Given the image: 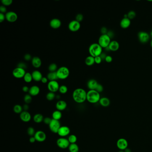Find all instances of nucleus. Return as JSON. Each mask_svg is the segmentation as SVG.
<instances>
[{"instance_id":"obj_1","label":"nucleus","mask_w":152,"mask_h":152,"mask_svg":"<svg viewBox=\"0 0 152 152\" xmlns=\"http://www.w3.org/2000/svg\"><path fill=\"white\" fill-rule=\"evenodd\" d=\"M86 94L87 92L83 88H76L73 92L72 98L75 102L82 104L86 100Z\"/></svg>"},{"instance_id":"obj_2","label":"nucleus","mask_w":152,"mask_h":152,"mask_svg":"<svg viewBox=\"0 0 152 152\" xmlns=\"http://www.w3.org/2000/svg\"><path fill=\"white\" fill-rule=\"evenodd\" d=\"M100 93L96 90H89L87 92L86 100L91 104H96L99 102L100 99Z\"/></svg>"},{"instance_id":"obj_3","label":"nucleus","mask_w":152,"mask_h":152,"mask_svg":"<svg viewBox=\"0 0 152 152\" xmlns=\"http://www.w3.org/2000/svg\"><path fill=\"white\" fill-rule=\"evenodd\" d=\"M90 55L93 57L99 56L103 52V48L98 43H93L91 44L88 49Z\"/></svg>"},{"instance_id":"obj_4","label":"nucleus","mask_w":152,"mask_h":152,"mask_svg":"<svg viewBox=\"0 0 152 152\" xmlns=\"http://www.w3.org/2000/svg\"><path fill=\"white\" fill-rule=\"evenodd\" d=\"M58 79L64 80L69 77L70 75V70L66 67L62 66L58 68L56 71Z\"/></svg>"},{"instance_id":"obj_5","label":"nucleus","mask_w":152,"mask_h":152,"mask_svg":"<svg viewBox=\"0 0 152 152\" xmlns=\"http://www.w3.org/2000/svg\"><path fill=\"white\" fill-rule=\"evenodd\" d=\"M110 38L106 34H101L98 39V44L101 46L103 48H107L108 47L109 44L110 43Z\"/></svg>"},{"instance_id":"obj_6","label":"nucleus","mask_w":152,"mask_h":152,"mask_svg":"<svg viewBox=\"0 0 152 152\" xmlns=\"http://www.w3.org/2000/svg\"><path fill=\"white\" fill-rule=\"evenodd\" d=\"M56 143L58 147L62 149L68 148L70 144L68 139L65 137L59 138L57 140Z\"/></svg>"},{"instance_id":"obj_7","label":"nucleus","mask_w":152,"mask_h":152,"mask_svg":"<svg viewBox=\"0 0 152 152\" xmlns=\"http://www.w3.org/2000/svg\"><path fill=\"white\" fill-rule=\"evenodd\" d=\"M61 126V124L59 120H55L53 119L50 125H49L50 130L54 133H58V131Z\"/></svg>"},{"instance_id":"obj_8","label":"nucleus","mask_w":152,"mask_h":152,"mask_svg":"<svg viewBox=\"0 0 152 152\" xmlns=\"http://www.w3.org/2000/svg\"><path fill=\"white\" fill-rule=\"evenodd\" d=\"M59 83L57 81H50L47 83V88L50 92H56L59 90Z\"/></svg>"},{"instance_id":"obj_9","label":"nucleus","mask_w":152,"mask_h":152,"mask_svg":"<svg viewBox=\"0 0 152 152\" xmlns=\"http://www.w3.org/2000/svg\"><path fill=\"white\" fill-rule=\"evenodd\" d=\"M26 72V70L17 67L15 69H13L12 72L13 75L16 78H21L24 77V75H25Z\"/></svg>"},{"instance_id":"obj_10","label":"nucleus","mask_w":152,"mask_h":152,"mask_svg":"<svg viewBox=\"0 0 152 152\" xmlns=\"http://www.w3.org/2000/svg\"><path fill=\"white\" fill-rule=\"evenodd\" d=\"M138 38L141 43H147L150 39V35L147 32L145 31H140L138 34Z\"/></svg>"},{"instance_id":"obj_11","label":"nucleus","mask_w":152,"mask_h":152,"mask_svg":"<svg viewBox=\"0 0 152 152\" xmlns=\"http://www.w3.org/2000/svg\"><path fill=\"white\" fill-rule=\"evenodd\" d=\"M68 27L69 30L71 31L76 32L80 29L81 25L80 23H79L75 20H74L70 21L68 24Z\"/></svg>"},{"instance_id":"obj_12","label":"nucleus","mask_w":152,"mask_h":152,"mask_svg":"<svg viewBox=\"0 0 152 152\" xmlns=\"http://www.w3.org/2000/svg\"><path fill=\"white\" fill-rule=\"evenodd\" d=\"M5 15L6 20L10 23H15L18 20V15L15 12L12 11H8Z\"/></svg>"},{"instance_id":"obj_13","label":"nucleus","mask_w":152,"mask_h":152,"mask_svg":"<svg viewBox=\"0 0 152 152\" xmlns=\"http://www.w3.org/2000/svg\"><path fill=\"white\" fill-rule=\"evenodd\" d=\"M34 137H35V139L38 142H42L47 139V135L44 132L41 130H39L36 132Z\"/></svg>"},{"instance_id":"obj_14","label":"nucleus","mask_w":152,"mask_h":152,"mask_svg":"<svg viewBox=\"0 0 152 152\" xmlns=\"http://www.w3.org/2000/svg\"><path fill=\"white\" fill-rule=\"evenodd\" d=\"M117 146L120 150H125L128 147V141L125 138H120L117 142Z\"/></svg>"},{"instance_id":"obj_15","label":"nucleus","mask_w":152,"mask_h":152,"mask_svg":"<svg viewBox=\"0 0 152 152\" xmlns=\"http://www.w3.org/2000/svg\"><path fill=\"white\" fill-rule=\"evenodd\" d=\"M70 129L67 126H62L58 131V134L61 137H64L68 136L70 133Z\"/></svg>"},{"instance_id":"obj_16","label":"nucleus","mask_w":152,"mask_h":152,"mask_svg":"<svg viewBox=\"0 0 152 152\" xmlns=\"http://www.w3.org/2000/svg\"><path fill=\"white\" fill-rule=\"evenodd\" d=\"M20 118L24 122H28L31 120V115L30 113L28 111H23L20 114Z\"/></svg>"},{"instance_id":"obj_17","label":"nucleus","mask_w":152,"mask_h":152,"mask_svg":"<svg viewBox=\"0 0 152 152\" xmlns=\"http://www.w3.org/2000/svg\"><path fill=\"white\" fill-rule=\"evenodd\" d=\"M61 25H62V22L60 21V20L57 18H53L50 21V26L53 29H59V28L61 27Z\"/></svg>"},{"instance_id":"obj_18","label":"nucleus","mask_w":152,"mask_h":152,"mask_svg":"<svg viewBox=\"0 0 152 152\" xmlns=\"http://www.w3.org/2000/svg\"><path fill=\"white\" fill-rule=\"evenodd\" d=\"M40 92V88L37 85H33L30 88L29 94L32 96H38Z\"/></svg>"},{"instance_id":"obj_19","label":"nucleus","mask_w":152,"mask_h":152,"mask_svg":"<svg viewBox=\"0 0 152 152\" xmlns=\"http://www.w3.org/2000/svg\"><path fill=\"white\" fill-rule=\"evenodd\" d=\"M32 77L33 79L36 82H39L42 80L43 77L42 73L39 70H34L32 72Z\"/></svg>"},{"instance_id":"obj_20","label":"nucleus","mask_w":152,"mask_h":152,"mask_svg":"<svg viewBox=\"0 0 152 152\" xmlns=\"http://www.w3.org/2000/svg\"><path fill=\"white\" fill-rule=\"evenodd\" d=\"M55 106L57 110L61 112L62 111L65 110L66 109L67 107V103L64 100H60L56 103Z\"/></svg>"},{"instance_id":"obj_21","label":"nucleus","mask_w":152,"mask_h":152,"mask_svg":"<svg viewBox=\"0 0 152 152\" xmlns=\"http://www.w3.org/2000/svg\"><path fill=\"white\" fill-rule=\"evenodd\" d=\"M31 63L35 68H39L42 65V60L39 57L34 56L32 58Z\"/></svg>"},{"instance_id":"obj_22","label":"nucleus","mask_w":152,"mask_h":152,"mask_svg":"<svg viewBox=\"0 0 152 152\" xmlns=\"http://www.w3.org/2000/svg\"><path fill=\"white\" fill-rule=\"evenodd\" d=\"M108 47L110 51H117L120 48V44L117 41L113 40L111 42Z\"/></svg>"},{"instance_id":"obj_23","label":"nucleus","mask_w":152,"mask_h":152,"mask_svg":"<svg viewBox=\"0 0 152 152\" xmlns=\"http://www.w3.org/2000/svg\"><path fill=\"white\" fill-rule=\"evenodd\" d=\"M131 25V20L128 18L122 19L120 22V27L123 29H127Z\"/></svg>"},{"instance_id":"obj_24","label":"nucleus","mask_w":152,"mask_h":152,"mask_svg":"<svg viewBox=\"0 0 152 152\" xmlns=\"http://www.w3.org/2000/svg\"><path fill=\"white\" fill-rule=\"evenodd\" d=\"M98 83L94 79H91L87 83V86L89 90H96L98 84Z\"/></svg>"},{"instance_id":"obj_25","label":"nucleus","mask_w":152,"mask_h":152,"mask_svg":"<svg viewBox=\"0 0 152 152\" xmlns=\"http://www.w3.org/2000/svg\"><path fill=\"white\" fill-rule=\"evenodd\" d=\"M99 104L104 107H107L110 104V99L107 97H104L100 98L99 101Z\"/></svg>"},{"instance_id":"obj_26","label":"nucleus","mask_w":152,"mask_h":152,"mask_svg":"<svg viewBox=\"0 0 152 152\" xmlns=\"http://www.w3.org/2000/svg\"><path fill=\"white\" fill-rule=\"evenodd\" d=\"M43 115L41 114L38 113L35 114L33 117V120L34 122L36 123H41V122L43 121L44 120Z\"/></svg>"},{"instance_id":"obj_27","label":"nucleus","mask_w":152,"mask_h":152,"mask_svg":"<svg viewBox=\"0 0 152 152\" xmlns=\"http://www.w3.org/2000/svg\"><path fill=\"white\" fill-rule=\"evenodd\" d=\"M52 119L55 120H59L62 117V113L60 111L55 110L52 114Z\"/></svg>"},{"instance_id":"obj_28","label":"nucleus","mask_w":152,"mask_h":152,"mask_svg":"<svg viewBox=\"0 0 152 152\" xmlns=\"http://www.w3.org/2000/svg\"><path fill=\"white\" fill-rule=\"evenodd\" d=\"M85 63L86 65L87 66H92L95 63L94 57H93L91 56V55L88 56L85 59Z\"/></svg>"},{"instance_id":"obj_29","label":"nucleus","mask_w":152,"mask_h":152,"mask_svg":"<svg viewBox=\"0 0 152 152\" xmlns=\"http://www.w3.org/2000/svg\"><path fill=\"white\" fill-rule=\"evenodd\" d=\"M47 78L50 81H57L58 80V78L57 77V73L56 72H49V73L47 75Z\"/></svg>"},{"instance_id":"obj_30","label":"nucleus","mask_w":152,"mask_h":152,"mask_svg":"<svg viewBox=\"0 0 152 152\" xmlns=\"http://www.w3.org/2000/svg\"><path fill=\"white\" fill-rule=\"evenodd\" d=\"M68 149L70 152H78L79 150V147L76 143L70 144Z\"/></svg>"},{"instance_id":"obj_31","label":"nucleus","mask_w":152,"mask_h":152,"mask_svg":"<svg viewBox=\"0 0 152 152\" xmlns=\"http://www.w3.org/2000/svg\"><path fill=\"white\" fill-rule=\"evenodd\" d=\"M23 79L25 82L27 83H30L32 81L33 79L32 74H31L30 72H26L25 75H24Z\"/></svg>"},{"instance_id":"obj_32","label":"nucleus","mask_w":152,"mask_h":152,"mask_svg":"<svg viewBox=\"0 0 152 152\" xmlns=\"http://www.w3.org/2000/svg\"><path fill=\"white\" fill-rule=\"evenodd\" d=\"M23 107L21 106V105L20 104H16L15 106L13 107V112L16 114H20L23 112Z\"/></svg>"},{"instance_id":"obj_33","label":"nucleus","mask_w":152,"mask_h":152,"mask_svg":"<svg viewBox=\"0 0 152 152\" xmlns=\"http://www.w3.org/2000/svg\"><path fill=\"white\" fill-rule=\"evenodd\" d=\"M58 69L57 65L55 63H52L48 67V70L50 72H56Z\"/></svg>"},{"instance_id":"obj_34","label":"nucleus","mask_w":152,"mask_h":152,"mask_svg":"<svg viewBox=\"0 0 152 152\" xmlns=\"http://www.w3.org/2000/svg\"><path fill=\"white\" fill-rule=\"evenodd\" d=\"M56 96L55 93L49 91L46 95V98L48 101H52L56 98Z\"/></svg>"},{"instance_id":"obj_35","label":"nucleus","mask_w":152,"mask_h":152,"mask_svg":"<svg viewBox=\"0 0 152 152\" xmlns=\"http://www.w3.org/2000/svg\"><path fill=\"white\" fill-rule=\"evenodd\" d=\"M67 139L68 140L70 144H75V143H76V142H77V137L75 135H70L68 136V137Z\"/></svg>"},{"instance_id":"obj_36","label":"nucleus","mask_w":152,"mask_h":152,"mask_svg":"<svg viewBox=\"0 0 152 152\" xmlns=\"http://www.w3.org/2000/svg\"><path fill=\"white\" fill-rule=\"evenodd\" d=\"M24 101L26 104H30L32 102V96L29 94H26L24 97Z\"/></svg>"},{"instance_id":"obj_37","label":"nucleus","mask_w":152,"mask_h":152,"mask_svg":"<svg viewBox=\"0 0 152 152\" xmlns=\"http://www.w3.org/2000/svg\"><path fill=\"white\" fill-rule=\"evenodd\" d=\"M59 91L62 94H65L67 93L68 91V88L67 86H66V85H61L59 87Z\"/></svg>"},{"instance_id":"obj_38","label":"nucleus","mask_w":152,"mask_h":152,"mask_svg":"<svg viewBox=\"0 0 152 152\" xmlns=\"http://www.w3.org/2000/svg\"><path fill=\"white\" fill-rule=\"evenodd\" d=\"M27 133L30 136H34L36 132L34 128L33 127H29L27 130Z\"/></svg>"},{"instance_id":"obj_39","label":"nucleus","mask_w":152,"mask_h":152,"mask_svg":"<svg viewBox=\"0 0 152 152\" xmlns=\"http://www.w3.org/2000/svg\"><path fill=\"white\" fill-rule=\"evenodd\" d=\"M127 16H128V18L131 20L134 19L136 17V13L134 11L131 10L129 12H128V13L127 14Z\"/></svg>"},{"instance_id":"obj_40","label":"nucleus","mask_w":152,"mask_h":152,"mask_svg":"<svg viewBox=\"0 0 152 152\" xmlns=\"http://www.w3.org/2000/svg\"><path fill=\"white\" fill-rule=\"evenodd\" d=\"M2 4L5 6H8L11 5L13 3L12 0H2L1 1Z\"/></svg>"},{"instance_id":"obj_41","label":"nucleus","mask_w":152,"mask_h":152,"mask_svg":"<svg viewBox=\"0 0 152 152\" xmlns=\"http://www.w3.org/2000/svg\"><path fill=\"white\" fill-rule=\"evenodd\" d=\"M83 19V15L81 13H78L75 17V20L78 21L79 23H81Z\"/></svg>"},{"instance_id":"obj_42","label":"nucleus","mask_w":152,"mask_h":152,"mask_svg":"<svg viewBox=\"0 0 152 152\" xmlns=\"http://www.w3.org/2000/svg\"><path fill=\"white\" fill-rule=\"evenodd\" d=\"M95 90L98 92L99 93H101L104 90V88H103V86L101 85V84L98 83L97 86L96 87V89Z\"/></svg>"},{"instance_id":"obj_43","label":"nucleus","mask_w":152,"mask_h":152,"mask_svg":"<svg viewBox=\"0 0 152 152\" xmlns=\"http://www.w3.org/2000/svg\"><path fill=\"white\" fill-rule=\"evenodd\" d=\"M17 67L23 68V69L26 70L27 68V65L26 64L23 62H20L17 65Z\"/></svg>"},{"instance_id":"obj_44","label":"nucleus","mask_w":152,"mask_h":152,"mask_svg":"<svg viewBox=\"0 0 152 152\" xmlns=\"http://www.w3.org/2000/svg\"><path fill=\"white\" fill-rule=\"evenodd\" d=\"M52 120V118H50V117H45L44 118V120H43V122L46 125H50V123Z\"/></svg>"},{"instance_id":"obj_45","label":"nucleus","mask_w":152,"mask_h":152,"mask_svg":"<svg viewBox=\"0 0 152 152\" xmlns=\"http://www.w3.org/2000/svg\"><path fill=\"white\" fill-rule=\"evenodd\" d=\"M32 57L30 54H26L24 56V59L26 61H31Z\"/></svg>"},{"instance_id":"obj_46","label":"nucleus","mask_w":152,"mask_h":152,"mask_svg":"<svg viewBox=\"0 0 152 152\" xmlns=\"http://www.w3.org/2000/svg\"><path fill=\"white\" fill-rule=\"evenodd\" d=\"M7 12V10L6 7L4 5H2L0 6V13H4Z\"/></svg>"},{"instance_id":"obj_47","label":"nucleus","mask_w":152,"mask_h":152,"mask_svg":"<svg viewBox=\"0 0 152 152\" xmlns=\"http://www.w3.org/2000/svg\"><path fill=\"white\" fill-rule=\"evenodd\" d=\"M102 61V59L100 58V56H97L95 57V63L96 64H100Z\"/></svg>"},{"instance_id":"obj_48","label":"nucleus","mask_w":152,"mask_h":152,"mask_svg":"<svg viewBox=\"0 0 152 152\" xmlns=\"http://www.w3.org/2000/svg\"><path fill=\"white\" fill-rule=\"evenodd\" d=\"M100 32L102 34H107L108 31L107 28L105 27H102L100 29Z\"/></svg>"},{"instance_id":"obj_49","label":"nucleus","mask_w":152,"mask_h":152,"mask_svg":"<svg viewBox=\"0 0 152 152\" xmlns=\"http://www.w3.org/2000/svg\"><path fill=\"white\" fill-rule=\"evenodd\" d=\"M112 57L110 55H107L105 59V61L107 62L108 63H110L112 61Z\"/></svg>"},{"instance_id":"obj_50","label":"nucleus","mask_w":152,"mask_h":152,"mask_svg":"<svg viewBox=\"0 0 152 152\" xmlns=\"http://www.w3.org/2000/svg\"><path fill=\"white\" fill-rule=\"evenodd\" d=\"M6 19L5 15L4 13H0V23H2Z\"/></svg>"},{"instance_id":"obj_51","label":"nucleus","mask_w":152,"mask_h":152,"mask_svg":"<svg viewBox=\"0 0 152 152\" xmlns=\"http://www.w3.org/2000/svg\"><path fill=\"white\" fill-rule=\"evenodd\" d=\"M23 91L24 92H29V90H30V88L28 86H23V88H22Z\"/></svg>"},{"instance_id":"obj_52","label":"nucleus","mask_w":152,"mask_h":152,"mask_svg":"<svg viewBox=\"0 0 152 152\" xmlns=\"http://www.w3.org/2000/svg\"><path fill=\"white\" fill-rule=\"evenodd\" d=\"M48 79L47 78V77H43L42 78V80H41V82L42 83L45 84V83H48Z\"/></svg>"},{"instance_id":"obj_53","label":"nucleus","mask_w":152,"mask_h":152,"mask_svg":"<svg viewBox=\"0 0 152 152\" xmlns=\"http://www.w3.org/2000/svg\"><path fill=\"white\" fill-rule=\"evenodd\" d=\"M107 34L110 38L111 39H112V38H113L114 37V35L113 32L111 31H108Z\"/></svg>"},{"instance_id":"obj_54","label":"nucleus","mask_w":152,"mask_h":152,"mask_svg":"<svg viewBox=\"0 0 152 152\" xmlns=\"http://www.w3.org/2000/svg\"><path fill=\"white\" fill-rule=\"evenodd\" d=\"M36 141L35 139V137L33 136H31V137L29 139V141L31 143H34L35 142V141Z\"/></svg>"},{"instance_id":"obj_55","label":"nucleus","mask_w":152,"mask_h":152,"mask_svg":"<svg viewBox=\"0 0 152 152\" xmlns=\"http://www.w3.org/2000/svg\"><path fill=\"white\" fill-rule=\"evenodd\" d=\"M29 105L28 104H25L23 106V109L24 111H28V110L29 109Z\"/></svg>"},{"instance_id":"obj_56","label":"nucleus","mask_w":152,"mask_h":152,"mask_svg":"<svg viewBox=\"0 0 152 152\" xmlns=\"http://www.w3.org/2000/svg\"><path fill=\"white\" fill-rule=\"evenodd\" d=\"M99 56L100 57V58H101V59H102V60H105V59L106 57V56H107V55H106L105 53H103V52H102V53L101 54V55H99Z\"/></svg>"},{"instance_id":"obj_57","label":"nucleus","mask_w":152,"mask_h":152,"mask_svg":"<svg viewBox=\"0 0 152 152\" xmlns=\"http://www.w3.org/2000/svg\"><path fill=\"white\" fill-rule=\"evenodd\" d=\"M125 152H132L131 149H128V148H127L126 149H125V150H124Z\"/></svg>"},{"instance_id":"obj_58","label":"nucleus","mask_w":152,"mask_h":152,"mask_svg":"<svg viewBox=\"0 0 152 152\" xmlns=\"http://www.w3.org/2000/svg\"><path fill=\"white\" fill-rule=\"evenodd\" d=\"M150 46L152 48V39L151 40L150 42Z\"/></svg>"},{"instance_id":"obj_59","label":"nucleus","mask_w":152,"mask_h":152,"mask_svg":"<svg viewBox=\"0 0 152 152\" xmlns=\"http://www.w3.org/2000/svg\"><path fill=\"white\" fill-rule=\"evenodd\" d=\"M150 35L151 37V38H152V31H151V32L150 34Z\"/></svg>"},{"instance_id":"obj_60","label":"nucleus","mask_w":152,"mask_h":152,"mask_svg":"<svg viewBox=\"0 0 152 152\" xmlns=\"http://www.w3.org/2000/svg\"><path fill=\"white\" fill-rule=\"evenodd\" d=\"M118 152H124V151L123 150H120Z\"/></svg>"}]
</instances>
